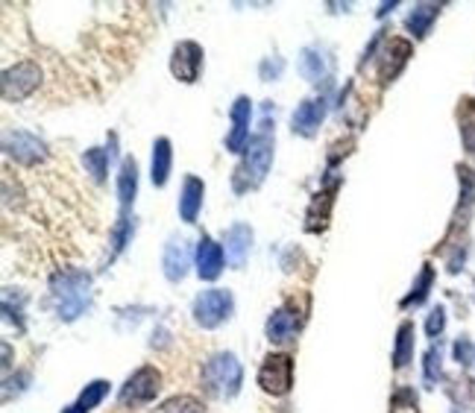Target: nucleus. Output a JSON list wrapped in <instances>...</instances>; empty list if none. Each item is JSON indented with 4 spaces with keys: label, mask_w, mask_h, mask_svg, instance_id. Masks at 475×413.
<instances>
[{
    "label": "nucleus",
    "mask_w": 475,
    "mask_h": 413,
    "mask_svg": "<svg viewBox=\"0 0 475 413\" xmlns=\"http://www.w3.org/2000/svg\"><path fill=\"white\" fill-rule=\"evenodd\" d=\"M50 299H53L56 317L62 322L80 320L92 308V275L82 270H59L50 279Z\"/></svg>",
    "instance_id": "obj_1"
},
{
    "label": "nucleus",
    "mask_w": 475,
    "mask_h": 413,
    "mask_svg": "<svg viewBox=\"0 0 475 413\" xmlns=\"http://www.w3.org/2000/svg\"><path fill=\"white\" fill-rule=\"evenodd\" d=\"M267 115H270V106L265 111V120H261V130L249 138L241 165L235 168V177H232L235 194L253 191V187H258L261 182L267 179V173H270V165H273V135H270V118Z\"/></svg>",
    "instance_id": "obj_2"
},
{
    "label": "nucleus",
    "mask_w": 475,
    "mask_h": 413,
    "mask_svg": "<svg viewBox=\"0 0 475 413\" xmlns=\"http://www.w3.org/2000/svg\"><path fill=\"white\" fill-rule=\"evenodd\" d=\"M199 381H203L206 393L215 396V399H232L241 393V384H244V367L232 352H218L211 355L203 372H199Z\"/></svg>",
    "instance_id": "obj_3"
},
{
    "label": "nucleus",
    "mask_w": 475,
    "mask_h": 413,
    "mask_svg": "<svg viewBox=\"0 0 475 413\" xmlns=\"http://www.w3.org/2000/svg\"><path fill=\"white\" fill-rule=\"evenodd\" d=\"M235 311V299L229 291H220V287H211V291H203L197 299H194V322L199 329H218L223 325Z\"/></svg>",
    "instance_id": "obj_4"
},
{
    "label": "nucleus",
    "mask_w": 475,
    "mask_h": 413,
    "mask_svg": "<svg viewBox=\"0 0 475 413\" xmlns=\"http://www.w3.org/2000/svg\"><path fill=\"white\" fill-rule=\"evenodd\" d=\"M258 387L267 396H287L294 387V358L285 352H273L258 370Z\"/></svg>",
    "instance_id": "obj_5"
},
{
    "label": "nucleus",
    "mask_w": 475,
    "mask_h": 413,
    "mask_svg": "<svg viewBox=\"0 0 475 413\" xmlns=\"http://www.w3.org/2000/svg\"><path fill=\"white\" fill-rule=\"evenodd\" d=\"M42 85V68L35 62H18L4 71V80H0V89H4L6 103H18V100H27L35 89Z\"/></svg>",
    "instance_id": "obj_6"
},
{
    "label": "nucleus",
    "mask_w": 475,
    "mask_h": 413,
    "mask_svg": "<svg viewBox=\"0 0 475 413\" xmlns=\"http://www.w3.org/2000/svg\"><path fill=\"white\" fill-rule=\"evenodd\" d=\"M161 390V372L156 367H141V370H135L127 384L121 387V405L123 408H135V405H147V402H153V399L159 396Z\"/></svg>",
    "instance_id": "obj_7"
},
{
    "label": "nucleus",
    "mask_w": 475,
    "mask_h": 413,
    "mask_svg": "<svg viewBox=\"0 0 475 413\" xmlns=\"http://www.w3.org/2000/svg\"><path fill=\"white\" fill-rule=\"evenodd\" d=\"M296 68L299 73H303V80L308 82H329L332 80V73H334V56H332V50L326 44H305L303 50H299V59H296Z\"/></svg>",
    "instance_id": "obj_8"
},
{
    "label": "nucleus",
    "mask_w": 475,
    "mask_h": 413,
    "mask_svg": "<svg viewBox=\"0 0 475 413\" xmlns=\"http://www.w3.org/2000/svg\"><path fill=\"white\" fill-rule=\"evenodd\" d=\"M4 149H6L9 158H15L18 165H27V168L42 165V161L47 158V144L33 132H6Z\"/></svg>",
    "instance_id": "obj_9"
},
{
    "label": "nucleus",
    "mask_w": 475,
    "mask_h": 413,
    "mask_svg": "<svg viewBox=\"0 0 475 413\" xmlns=\"http://www.w3.org/2000/svg\"><path fill=\"white\" fill-rule=\"evenodd\" d=\"M199 71H203V47H199L197 42H179L177 47H173V56H170L173 77L185 85H191L199 80Z\"/></svg>",
    "instance_id": "obj_10"
},
{
    "label": "nucleus",
    "mask_w": 475,
    "mask_h": 413,
    "mask_svg": "<svg viewBox=\"0 0 475 413\" xmlns=\"http://www.w3.org/2000/svg\"><path fill=\"white\" fill-rule=\"evenodd\" d=\"M326 97H308L303 100L294 115H291V130L294 135H303V138H315L320 132V123L326 118Z\"/></svg>",
    "instance_id": "obj_11"
},
{
    "label": "nucleus",
    "mask_w": 475,
    "mask_h": 413,
    "mask_svg": "<svg viewBox=\"0 0 475 413\" xmlns=\"http://www.w3.org/2000/svg\"><path fill=\"white\" fill-rule=\"evenodd\" d=\"M411 53H414V47H411L408 39H391L382 47V53H379V80H382V85H391L399 73H402Z\"/></svg>",
    "instance_id": "obj_12"
},
{
    "label": "nucleus",
    "mask_w": 475,
    "mask_h": 413,
    "mask_svg": "<svg viewBox=\"0 0 475 413\" xmlns=\"http://www.w3.org/2000/svg\"><path fill=\"white\" fill-rule=\"evenodd\" d=\"M229 118H232V130H229V135H227V149H229V153H244L247 144H249V138H253V135H249V118H253V103H249L247 94L235 97Z\"/></svg>",
    "instance_id": "obj_13"
},
{
    "label": "nucleus",
    "mask_w": 475,
    "mask_h": 413,
    "mask_svg": "<svg viewBox=\"0 0 475 413\" xmlns=\"http://www.w3.org/2000/svg\"><path fill=\"white\" fill-rule=\"evenodd\" d=\"M223 264H227V253H223V244L211 241L208 235L199 237L197 244V275L203 282H215L223 273Z\"/></svg>",
    "instance_id": "obj_14"
},
{
    "label": "nucleus",
    "mask_w": 475,
    "mask_h": 413,
    "mask_svg": "<svg viewBox=\"0 0 475 413\" xmlns=\"http://www.w3.org/2000/svg\"><path fill=\"white\" fill-rule=\"evenodd\" d=\"M249 246H253V229H249L247 223H232V226L223 232V253H227V261L235 270L244 267Z\"/></svg>",
    "instance_id": "obj_15"
},
{
    "label": "nucleus",
    "mask_w": 475,
    "mask_h": 413,
    "mask_svg": "<svg viewBox=\"0 0 475 413\" xmlns=\"http://www.w3.org/2000/svg\"><path fill=\"white\" fill-rule=\"evenodd\" d=\"M189 241L185 237H170L165 244V253H161V270H165L168 282H182L189 275Z\"/></svg>",
    "instance_id": "obj_16"
},
{
    "label": "nucleus",
    "mask_w": 475,
    "mask_h": 413,
    "mask_svg": "<svg viewBox=\"0 0 475 413\" xmlns=\"http://www.w3.org/2000/svg\"><path fill=\"white\" fill-rule=\"evenodd\" d=\"M265 331H267V341L270 343H276V346H285V343H291L296 341V331H299V317L294 314L291 308H276L270 314L267 325H265Z\"/></svg>",
    "instance_id": "obj_17"
},
{
    "label": "nucleus",
    "mask_w": 475,
    "mask_h": 413,
    "mask_svg": "<svg viewBox=\"0 0 475 413\" xmlns=\"http://www.w3.org/2000/svg\"><path fill=\"white\" fill-rule=\"evenodd\" d=\"M334 194H337V179L323 187L320 194H315V199H311V206H308V215H305V229L308 232H323L329 226Z\"/></svg>",
    "instance_id": "obj_18"
},
{
    "label": "nucleus",
    "mask_w": 475,
    "mask_h": 413,
    "mask_svg": "<svg viewBox=\"0 0 475 413\" xmlns=\"http://www.w3.org/2000/svg\"><path fill=\"white\" fill-rule=\"evenodd\" d=\"M135 194H139V165L135 158H123L121 170H118V203H121V215H130V208L135 203Z\"/></svg>",
    "instance_id": "obj_19"
},
{
    "label": "nucleus",
    "mask_w": 475,
    "mask_h": 413,
    "mask_svg": "<svg viewBox=\"0 0 475 413\" xmlns=\"http://www.w3.org/2000/svg\"><path fill=\"white\" fill-rule=\"evenodd\" d=\"M170 165H173L170 138H156V141H153V156H150V179H153L156 187H165L168 185Z\"/></svg>",
    "instance_id": "obj_20"
},
{
    "label": "nucleus",
    "mask_w": 475,
    "mask_h": 413,
    "mask_svg": "<svg viewBox=\"0 0 475 413\" xmlns=\"http://www.w3.org/2000/svg\"><path fill=\"white\" fill-rule=\"evenodd\" d=\"M203 197H206V185L197 177H185L182 182V194H179V217L185 223H194L199 208H203Z\"/></svg>",
    "instance_id": "obj_21"
},
{
    "label": "nucleus",
    "mask_w": 475,
    "mask_h": 413,
    "mask_svg": "<svg viewBox=\"0 0 475 413\" xmlns=\"http://www.w3.org/2000/svg\"><path fill=\"white\" fill-rule=\"evenodd\" d=\"M441 9H443L441 4H417L405 18L408 33L414 35V39H426V35L431 33V27H434L437 15H441Z\"/></svg>",
    "instance_id": "obj_22"
},
{
    "label": "nucleus",
    "mask_w": 475,
    "mask_h": 413,
    "mask_svg": "<svg viewBox=\"0 0 475 413\" xmlns=\"http://www.w3.org/2000/svg\"><path fill=\"white\" fill-rule=\"evenodd\" d=\"M414 322L405 320L402 325H399V331H396V346H393V367L396 370H405L411 360H414Z\"/></svg>",
    "instance_id": "obj_23"
},
{
    "label": "nucleus",
    "mask_w": 475,
    "mask_h": 413,
    "mask_svg": "<svg viewBox=\"0 0 475 413\" xmlns=\"http://www.w3.org/2000/svg\"><path fill=\"white\" fill-rule=\"evenodd\" d=\"M109 396V381H103V379H97V381H92V384H85V390L80 393V399L73 405H68L62 413H92L103 399Z\"/></svg>",
    "instance_id": "obj_24"
},
{
    "label": "nucleus",
    "mask_w": 475,
    "mask_h": 413,
    "mask_svg": "<svg viewBox=\"0 0 475 413\" xmlns=\"http://www.w3.org/2000/svg\"><path fill=\"white\" fill-rule=\"evenodd\" d=\"M431 284H434V267L431 264H422V270H420V275H417V282L411 284V293L399 303V308L402 311H408V308H417V305H422L429 299V293H431Z\"/></svg>",
    "instance_id": "obj_25"
},
{
    "label": "nucleus",
    "mask_w": 475,
    "mask_h": 413,
    "mask_svg": "<svg viewBox=\"0 0 475 413\" xmlns=\"http://www.w3.org/2000/svg\"><path fill=\"white\" fill-rule=\"evenodd\" d=\"M109 158H111V149L92 147V149H85V153H82V168H85V173H89L94 182H106Z\"/></svg>",
    "instance_id": "obj_26"
},
{
    "label": "nucleus",
    "mask_w": 475,
    "mask_h": 413,
    "mask_svg": "<svg viewBox=\"0 0 475 413\" xmlns=\"http://www.w3.org/2000/svg\"><path fill=\"white\" fill-rule=\"evenodd\" d=\"M132 232H135V220H130V215H121L115 229H111V249H109V261H115L123 249H127V244L132 241Z\"/></svg>",
    "instance_id": "obj_27"
},
{
    "label": "nucleus",
    "mask_w": 475,
    "mask_h": 413,
    "mask_svg": "<svg viewBox=\"0 0 475 413\" xmlns=\"http://www.w3.org/2000/svg\"><path fill=\"white\" fill-rule=\"evenodd\" d=\"M422 379H426L429 387H434L443 379V349L441 343H431L422 355Z\"/></svg>",
    "instance_id": "obj_28"
},
{
    "label": "nucleus",
    "mask_w": 475,
    "mask_h": 413,
    "mask_svg": "<svg viewBox=\"0 0 475 413\" xmlns=\"http://www.w3.org/2000/svg\"><path fill=\"white\" fill-rule=\"evenodd\" d=\"M458 182H460V203H458V211H467L475 203V170L467 168V165H458Z\"/></svg>",
    "instance_id": "obj_29"
},
{
    "label": "nucleus",
    "mask_w": 475,
    "mask_h": 413,
    "mask_svg": "<svg viewBox=\"0 0 475 413\" xmlns=\"http://www.w3.org/2000/svg\"><path fill=\"white\" fill-rule=\"evenodd\" d=\"M460 141H464L467 153L475 156V100H464V111H460Z\"/></svg>",
    "instance_id": "obj_30"
},
{
    "label": "nucleus",
    "mask_w": 475,
    "mask_h": 413,
    "mask_svg": "<svg viewBox=\"0 0 475 413\" xmlns=\"http://www.w3.org/2000/svg\"><path fill=\"white\" fill-rule=\"evenodd\" d=\"M446 393L452 396L455 408H470L472 405V381L464 379V375H460V379H449Z\"/></svg>",
    "instance_id": "obj_31"
},
{
    "label": "nucleus",
    "mask_w": 475,
    "mask_h": 413,
    "mask_svg": "<svg viewBox=\"0 0 475 413\" xmlns=\"http://www.w3.org/2000/svg\"><path fill=\"white\" fill-rule=\"evenodd\" d=\"M159 413H206V408L194 396H173L159 408Z\"/></svg>",
    "instance_id": "obj_32"
},
{
    "label": "nucleus",
    "mask_w": 475,
    "mask_h": 413,
    "mask_svg": "<svg viewBox=\"0 0 475 413\" xmlns=\"http://www.w3.org/2000/svg\"><path fill=\"white\" fill-rule=\"evenodd\" d=\"M452 358H455V364H458L460 370L475 367V343L470 341L467 334H460L458 341H455V346H452Z\"/></svg>",
    "instance_id": "obj_33"
},
{
    "label": "nucleus",
    "mask_w": 475,
    "mask_h": 413,
    "mask_svg": "<svg viewBox=\"0 0 475 413\" xmlns=\"http://www.w3.org/2000/svg\"><path fill=\"white\" fill-rule=\"evenodd\" d=\"M282 71H285V59L282 56H267L258 65V77L265 80V82H276L282 77Z\"/></svg>",
    "instance_id": "obj_34"
},
{
    "label": "nucleus",
    "mask_w": 475,
    "mask_h": 413,
    "mask_svg": "<svg viewBox=\"0 0 475 413\" xmlns=\"http://www.w3.org/2000/svg\"><path fill=\"white\" fill-rule=\"evenodd\" d=\"M446 331V308L443 305H434L431 308V314L426 320V334L431 337V341H437Z\"/></svg>",
    "instance_id": "obj_35"
},
{
    "label": "nucleus",
    "mask_w": 475,
    "mask_h": 413,
    "mask_svg": "<svg viewBox=\"0 0 475 413\" xmlns=\"http://www.w3.org/2000/svg\"><path fill=\"white\" fill-rule=\"evenodd\" d=\"M391 408H393V413H396V410H402V408H417V393L411 390V387H402V390H396V393H393Z\"/></svg>",
    "instance_id": "obj_36"
},
{
    "label": "nucleus",
    "mask_w": 475,
    "mask_h": 413,
    "mask_svg": "<svg viewBox=\"0 0 475 413\" xmlns=\"http://www.w3.org/2000/svg\"><path fill=\"white\" fill-rule=\"evenodd\" d=\"M452 413H467V408H452Z\"/></svg>",
    "instance_id": "obj_37"
},
{
    "label": "nucleus",
    "mask_w": 475,
    "mask_h": 413,
    "mask_svg": "<svg viewBox=\"0 0 475 413\" xmlns=\"http://www.w3.org/2000/svg\"><path fill=\"white\" fill-rule=\"evenodd\" d=\"M472 284H475V282H472Z\"/></svg>",
    "instance_id": "obj_38"
}]
</instances>
